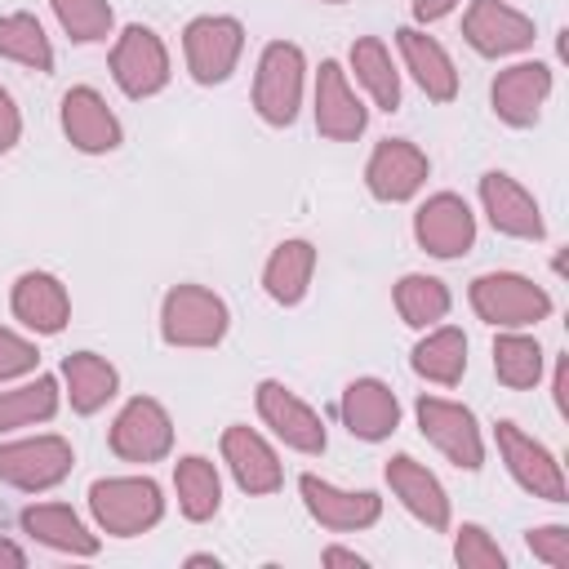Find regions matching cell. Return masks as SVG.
<instances>
[{
	"label": "cell",
	"instance_id": "26",
	"mask_svg": "<svg viewBox=\"0 0 569 569\" xmlns=\"http://www.w3.org/2000/svg\"><path fill=\"white\" fill-rule=\"evenodd\" d=\"M120 391V373L107 356L98 351H71L62 360V396L71 405V413L80 418H93L98 409H107Z\"/></svg>",
	"mask_w": 569,
	"mask_h": 569
},
{
	"label": "cell",
	"instance_id": "18",
	"mask_svg": "<svg viewBox=\"0 0 569 569\" xmlns=\"http://www.w3.org/2000/svg\"><path fill=\"white\" fill-rule=\"evenodd\" d=\"M218 449H222V462H227L231 480L240 485V493L267 498V493H276L284 485V462H280L276 445L262 431H253L244 422H231L222 431V445Z\"/></svg>",
	"mask_w": 569,
	"mask_h": 569
},
{
	"label": "cell",
	"instance_id": "12",
	"mask_svg": "<svg viewBox=\"0 0 569 569\" xmlns=\"http://www.w3.org/2000/svg\"><path fill=\"white\" fill-rule=\"evenodd\" d=\"M311 116H316V133L329 142H356L369 129V107L365 98L351 89V76L342 62L325 58L316 71V89H311Z\"/></svg>",
	"mask_w": 569,
	"mask_h": 569
},
{
	"label": "cell",
	"instance_id": "9",
	"mask_svg": "<svg viewBox=\"0 0 569 569\" xmlns=\"http://www.w3.org/2000/svg\"><path fill=\"white\" fill-rule=\"evenodd\" d=\"M253 405H258V418L262 427H271V436L293 449V453H307V458H320L325 445H329V431H325V418L284 382L276 378H262L258 391H253Z\"/></svg>",
	"mask_w": 569,
	"mask_h": 569
},
{
	"label": "cell",
	"instance_id": "31",
	"mask_svg": "<svg viewBox=\"0 0 569 569\" xmlns=\"http://www.w3.org/2000/svg\"><path fill=\"white\" fill-rule=\"evenodd\" d=\"M173 493H178V511L191 525H204L222 507V476L204 453H187L173 462Z\"/></svg>",
	"mask_w": 569,
	"mask_h": 569
},
{
	"label": "cell",
	"instance_id": "20",
	"mask_svg": "<svg viewBox=\"0 0 569 569\" xmlns=\"http://www.w3.org/2000/svg\"><path fill=\"white\" fill-rule=\"evenodd\" d=\"M382 480H387L391 498H396L422 529H431V533H445V529H449V493H445L440 476L427 471L418 458H409V453L387 458Z\"/></svg>",
	"mask_w": 569,
	"mask_h": 569
},
{
	"label": "cell",
	"instance_id": "10",
	"mask_svg": "<svg viewBox=\"0 0 569 569\" xmlns=\"http://www.w3.org/2000/svg\"><path fill=\"white\" fill-rule=\"evenodd\" d=\"M493 445H498V458L507 467V476L529 493V498H542V502H565V471L556 462V453L533 440L525 427H516L511 418L493 422Z\"/></svg>",
	"mask_w": 569,
	"mask_h": 569
},
{
	"label": "cell",
	"instance_id": "11",
	"mask_svg": "<svg viewBox=\"0 0 569 569\" xmlns=\"http://www.w3.org/2000/svg\"><path fill=\"white\" fill-rule=\"evenodd\" d=\"M107 445L120 462H160L173 449V418L156 396H133L124 409L111 418Z\"/></svg>",
	"mask_w": 569,
	"mask_h": 569
},
{
	"label": "cell",
	"instance_id": "38",
	"mask_svg": "<svg viewBox=\"0 0 569 569\" xmlns=\"http://www.w3.org/2000/svg\"><path fill=\"white\" fill-rule=\"evenodd\" d=\"M525 547L533 551V560L551 569H569V525H533L525 533Z\"/></svg>",
	"mask_w": 569,
	"mask_h": 569
},
{
	"label": "cell",
	"instance_id": "36",
	"mask_svg": "<svg viewBox=\"0 0 569 569\" xmlns=\"http://www.w3.org/2000/svg\"><path fill=\"white\" fill-rule=\"evenodd\" d=\"M453 560L462 569H507V556H502L498 538L485 525H476V520L458 525V533H453Z\"/></svg>",
	"mask_w": 569,
	"mask_h": 569
},
{
	"label": "cell",
	"instance_id": "24",
	"mask_svg": "<svg viewBox=\"0 0 569 569\" xmlns=\"http://www.w3.org/2000/svg\"><path fill=\"white\" fill-rule=\"evenodd\" d=\"M396 49H400V62L409 71V80L431 98V102H453L458 98V67L449 58V49L422 31V27H400L396 31Z\"/></svg>",
	"mask_w": 569,
	"mask_h": 569
},
{
	"label": "cell",
	"instance_id": "30",
	"mask_svg": "<svg viewBox=\"0 0 569 569\" xmlns=\"http://www.w3.org/2000/svg\"><path fill=\"white\" fill-rule=\"evenodd\" d=\"M58 400H62V387L49 373H36L27 382L18 378L13 387L4 382V391H0V436H13V431L36 427V422H49L58 413Z\"/></svg>",
	"mask_w": 569,
	"mask_h": 569
},
{
	"label": "cell",
	"instance_id": "33",
	"mask_svg": "<svg viewBox=\"0 0 569 569\" xmlns=\"http://www.w3.org/2000/svg\"><path fill=\"white\" fill-rule=\"evenodd\" d=\"M542 369H547V351L538 347L533 333L525 329H502L493 338V373L502 387L511 391H529L542 382Z\"/></svg>",
	"mask_w": 569,
	"mask_h": 569
},
{
	"label": "cell",
	"instance_id": "8",
	"mask_svg": "<svg viewBox=\"0 0 569 569\" xmlns=\"http://www.w3.org/2000/svg\"><path fill=\"white\" fill-rule=\"evenodd\" d=\"M107 67H111L116 89H120L124 98H133V102L164 93V84H169V76H173L164 40H160L151 27H142V22H129V27L116 36Z\"/></svg>",
	"mask_w": 569,
	"mask_h": 569
},
{
	"label": "cell",
	"instance_id": "13",
	"mask_svg": "<svg viewBox=\"0 0 569 569\" xmlns=\"http://www.w3.org/2000/svg\"><path fill=\"white\" fill-rule=\"evenodd\" d=\"M427 178H431V160H427V151H422L418 142H409V138H382V142L369 151V160H365V187H369V196L382 200V204H405V200H413V196L427 187Z\"/></svg>",
	"mask_w": 569,
	"mask_h": 569
},
{
	"label": "cell",
	"instance_id": "45",
	"mask_svg": "<svg viewBox=\"0 0 569 569\" xmlns=\"http://www.w3.org/2000/svg\"><path fill=\"white\" fill-rule=\"evenodd\" d=\"M320 4H342V0H320Z\"/></svg>",
	"mask_w": 569,
	"mask_h": 569
},
{
	"label": "cell",
	"instance_id": "32",
	"mask_svg": "<svg viewBox=\"0 0 569 569\" xmlns=\"http://www.w3.org/2000/svg\"><path fill=\"white\" fill-rule=\"evenodd\" d=\"M391 302H396V311H400V320H405L409 329H431V325H440V320L449 316L453 293H449V284L436 280V276L409 271V276L396 280Z\"/></svg>",
	"mask_w": 569,
	"mask_h": 569
},
{
	"label": "cell",
	"instance_id": "35",
	"mask_svg": "<svg viewBox=\"0 0 569 569\" xmlns=\"http://www.w3.org/2000/svg\"><path fill=\"white\" fill-rule=\"evenodd\" d=\"M58 27L76 40V44H98L116 31V9L111 0H49Z\"/></svg>",
	"mask_w": 569,
	"mask_h": 569
},
{
	"label": "cell",
	"instance_id": "34",
	"mask_svg": "<svg viewBox=\"0 0 569 569\" xmlns=\"http://www.w3.org/2000/svg\"><path fill=\"white\" fill-rule=\"evenodd\" d=\"M0 58L27 71H53V44L36 13H0Z\"/></svg>",
	"mask_w": 569,
	"mask_h": 569
},
{
	"label": "cell",
	"instance_id": "5",
	"mask_svg": "<svg viewBox=\"0 0 569 569\" xmlns=\"http://www.w3.org/2000/svg\"><path fill=\"white\" fill-rule=\"evenodd\" d=\"M71 467H76V449L67 436L40 431V436L0 440V485L9 489L49 493L71 476Z\"/></svg>",
	"mask_w": 569,
	"mask_h": 569
},
{
	"label": "cell",
	"instance_id": "23",
	"mask_svg": "<svg viewBox=\"0 0 569 569\" xmlns=\"http://www.w3.org/2000/svg\"><path fill=\"white\" fill-rule=\"evenodd\" d=\"M338 413H342V427L365 445H378L400 427V400L382 378H351L342 387Z\"/></svg>",
	"mask_w": 569,
	"mask_h": 569
},
{
	"label": "cell",
	"instance_id": "43",
	"mask_svg": "<svg viewBox=\"0 0 569 569\" xmlns=\"http://www.w3.org/2000/svg\"><path fill=\"white\" fill-rule=\"evenodd\" d=\"M22 565H27V551L18 542L0 538V569H22Z\"/></svg>",
	"mask_w": 569,
	"mask_h": 569
},
{
	"label": "cell",
	"instance_id": "41",
	"mask_svg": "<svg viewBox=\"0 0 569 569\" xmlns=\"http://www.w3.org/2000/svg\"><path fill=\"white\" fill-rule=\"evenodd\" d=\"M462 0H413V22H422V27H431V22H440V18H449L453 9H458Z\"/></svg>",
	"mask_w": 569,
	"mask_h": 569
},
{
	"label": "cell",
	"instance_id": "1",
	"mask_svg": "<svg viewBox=\"0 0 569 569\" xmlns=\"http://www.w3.org/2000/svg\"><path fill=\"white\" fill-rule=\"evenodd\" d=\"M89 516L107 538H138L160 525L164 493L151 476H107L89 485Z\"/></svg>",
	"mask_w": 569,
	"mask_h": 569
},
{
	"label": "cell",
	"instance_id": "17",
	"mask_svg": "<svg viewBox=\"0 0 569 569\" xmlns=\"http://www.w3.org/2000/svg\"><path fill=\"white\" fill-rule=\"evenodd\" d=\"M298 493H302L307 516L333 533H360V529L378 525V516H382V498L373 489H342V485L320 480L311 471L298 480Z\"/></svg>",
	"mask_w": 569,
	"mask_h": 569
},
{
	"label": "cell",
	"instance_id": "15",
	"mask_svg": "<svg viewBox=\"0 0 569 569\" xmlns=\"http://www.w3.org/2000/svg\"><path fill=\"white\" fill-rule=\"evenodd\" d=\"M533 18L507 0H471L462 13V40L480 58H516L533 44Z\"/></svg>",
	"mask_w": 569,
	"mask_h": 569
},
{
	"label": "cell",
	"instance_id": "7",
	"mask_svg": "<svg viewBox=\"0 0 569 569\" xmlns=\"http://www.w3.org/2000/svg\"><path fill=\"white\" fill-rule=\"evenodd\" d=\"M413 418H418L422 440L440 458H449L462 471H480L485 467V431H480V422H476V413L467 405L445 400V396H418Z\"/></svg>",
	"mask_w": 569,
	"mask_h": 569
},
{
	"label": "cell",
	"instance_id": "19",
	"mask_svg": "<svg viewBox=\"0 0 569 569\" xmlns=\"http://www.w3.org/2000/svg\"><path fill=\"white\" fill-rule=\"evenodd\" d=\"M480 209H485V218L498 236H511V240H542L547 236V222H542V209H538L533 191L520 187L502 169L480 173Z\"/></svg>",
	"mask_w": 569,
	"mask_h": 569
},
{
	"label": "cell",
	"instance_id": "14",
	"mask_svg": "<svg viewBox=\"0 0 569 569\" xmlns=\"http://www.w3.org/2000/svg\"><path fill=\"white\" fill-rule=\"evenodd\" d=\"M413 240L418 249H427L431 258H462L476 244V213L462 196L453 191H436L413 209Z\"/></svg>",
	"mask_w": 569,
	"mask_h": 569
},
{
	"label": "cell",
	"instance_id": "3",
	"mask_svg": "<svg viewBox=\"0 0 569 569\" xmlns=\"http://www.w3.org/2000/svg\"><path fill=\"white\" fill-rule=\"evenodd\" d=\"M302 93H307V58L293 40H271L258 53V71H253V111L262 124L271 129H289L302 111Z\"/></svg>",
	"mask_w": 569,
	"mask_h": 569
},
{
	"label": "cell",
	"instance_id": "42",
	"mask_svg": "<svg viewBox=\"0 0 569 569\" xmlns=\"http://www.w3.org/2000/svg\"><path fill=\"white\" fill-rule=\"evenodd\" d=\"M320 560H325V565H351V569H365V565H369V560H365L360 551H351V547H325Z\"/></svg>",
	"mask_w": 569,
	"mask_h": 569
},
{
	"label": "cell",
	"instance_id": "4",
	"mask_svg": "<svg viewBox=\"0 0 569 569\" xmlns=\"http://www.w3.org/2000/svg\"><path fill=\"white\" fill-rule=\"evenodd\" d=\"M471 311L493 329H529L551 316V293L520 271H485L467 289Z\"/></svg>",
	"mask_w": 569,
	"mask_h": 569
},
{
	"label": "cell",
	"instance_id": "37",
	"mask_svg": "<svg viewBox=\"0 0 569 569\" xmlns=\"http://www.w3.org/2000/svg\"><path fill=\"white\" fill-rule=\"evenodd\" d=\"M40 365V351L31 338L13 333V329H0V387L4 382H18V378H31Z\"/></svg>",
	"mask_w": 569,
	"mask_h": 569
},
{
	"label": "cell",
	"instance_id": "6",
	"mask_svg": "<svg viewBox=\"0 0 569 569\" xmlns=\"http://www.w3.org/2000/svg\"><path fill=\"white\" fill-rule=\"evenodd\" d=\"M244 53V27L231 13H200L182 27V62L187 76L204 89L227 84Z\"/></svg>",
	"mask_w": 569,
	"mask_h": 569
},
{
	"label": "cell",
	"instance_id": "40",
	"mask_svg": "<svg viewBox=\"0 0 569 569\" xmlns=\"http://www.w3.org/2000/svg\"><path fill=\"white\" fill-rule=\"evenodd\" d=\"M551 400H556V413L569 418V360L565 356H556L551 365Z\"/></svg>",
	"mask_w": 569,
	"mask_h": 569
},
{
	"label": "cell",
	"instance_id": "29",
	"mask_svg": "<svg viewBox=\"0 0 569 569\" xmlns=\"http://www.w3.org/2000/svg\"><path fill=\"white\" fill-rule=\"evenodd\" d=\"M347 76H356V89L378 107L396 111L400 107V71L391 62V49L378 36H360L347 53Z\"/></svg>",
	"mask_w": 569,
	"mask_h": 569
},
{
	"label": "cell",
	"instance_id": "22",
	"mask_svg": "<svg viewBox=\"0 0 569 569\" xmlns=\"http://www.w3.org/2000/svg\"><path fill=\"white\" fill-rule=\"evenodd\" d=\"M9 311L36 338H53L71 320V293L53 271H22L9 289Z\"/></svg>",
	"mask_w": 569,
	"mask_h": 569
},
{
	"label": "cell",
	"instance_id": "44",
	"mask_svg": "<svg viewBox=\"0 0 569 569\" xmlns=\"http://www.w3.org/2000/svg\"><path fill=\"white\" fill-rule=\"evenodd\" d=\"M187 565H213V569H222V560H218V556H209V551H196V556H187Z\"/></svg>",
	"mask_w": 569,
	"mask_h": 569
},
{
	"label": "cell",
	"instance_id": "16",
	"mask_svg": "<svg viewBox=\"0 0 569 569\" xmlns=\"http://www.w3.org/2000/svg\"><path fill=\"white\" fill-rule=\"evenodd\" d=\"M551 67L538 62V58H525V62H511L507 71L493 76V89H489V107L493 116L507 124V129H533L547 98H551Z\"/></svg>",
	"mask_w": 569,
	"mask_h": 569
},
{
	"label": "cell",
	"instance_id": "28",
	"mask_svg": "<svg viewBox=\"0 0 569 569\" xmlns=\"http://www.w3.org/2000/svg\"><path fill=\"white\" fill-rule=\"evenodd\" d=\"M409 365L422 382H436V387H458L462 373H467V333L458 325H431L422 329V338L413 342L409 351Z\"/></svg>",
	"mask_w": 569,
	"mask_h": 569
},
{
	"label": "cell",
	"instance_id": "27",
	"mask_svg": "<svg viewBox=\"0 0 569 569\" xmlns=\"http://www.w3.org/2000/svg\"><path fill=\"white\" fill-rule=\"evenodd\" d=\"M311 276H316V244L302 236H289L271 249L262 267V289L276 307H298L311 289Z\"/></svg>",
	"mask_w": 569,
	"mask_h": 569
},
{
	"label": "cell",
	"instance_id": "39",
	"mask_svg": "<svg viewBox=\"0 0 569 569\" xmlns=\"http://www.w3.org/2000/svg\"><path fill=\"white\" fill-rule=\"evenodd\" d=\"M18 138H22V111H18L13 93L0 84V156H9L18 147Z\"/></svg>",
	"mask_w": 569,
	"mask_h": 569
},
{
	"label": "cell",
	"instance_id": "2",
	"mask_svg": "<svg viewBox=\"0 0 569 569\" xmlns=\"http://www.w3.org/2000/svg\"><path fill=\"white\" fill-rule=\"evenodd\" d=\"M231 329V311L227 302L204 289V284H173L164 298H160V338L164 347H178V351H209L227 338Z\"/></svg>",
	"mask_w": 569,
	"mask_h": 569
},
{
	"label": "cell",
	"instance_id": "25",
	"mask_svg": "<svg viewBox=\"0 0 569 569\" xmlns=\"http://www.w3.org/2000/svg\"><path fill=\"white\" fill-rule=\"evenodd\" d=\"M18 520H22L27 538H36L40 547H49L58 556H76V560L98 556V533L67 502H31V507H22Z\"/></svg>",
	"mask_w": 569,
	"mask_h": 569
},
{
	"label": "cell",
	"instance_id": "21",
	"mask_svg": "<svg viewBox=\"0 0 569 569\" xmlns=\"http://www.w3.org/2000/svg\"><path fill=\"white\" fill-rule=\"evenodd\" d=\"M58 120H62V133L76 151L84 156H107L120 147L124 129L116 120V111L107 107V98L93 89V84H76L62 93V107H58Z\"/></svg>",
	"mask_w": 569,
	"mask_h": 569
}]
</instances>
